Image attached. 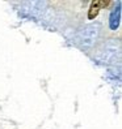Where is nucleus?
<instances>
[{"instance_id":"1","label":"nucleus","mask_w":122,"mask_h":129,"mask_svg":"<svg viewBox=\"0 0 122 129\" xmlns=\"http://www.w3.org/2000/svg\"><path fill=\"white\" fill-rule=\"evenodd\" d=\"M98 13H100V3H98V0L96 2H92L89 5V9H88V20H95Z\"/></svg>"},{"instance_id":"2","label":"nucleus","mask_w":122,"mask_h":129,"mask_svg":"<svg viewBox=\"0 0 122 129\" xmlns=\"http://www.w3.org/2000/svg\"><path fill=\"white\" fill-rule=\"evenodd\" d=\"M100 3V9H102V8H106V7H109L110 4H112V2H109V0H102V2H98Z\"/></svg>"}]
</instances>
